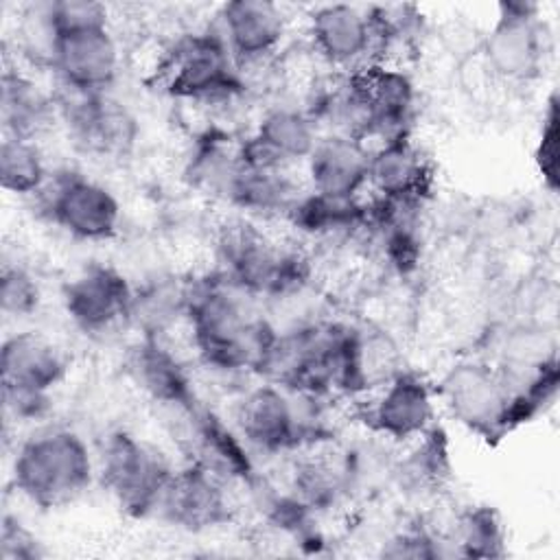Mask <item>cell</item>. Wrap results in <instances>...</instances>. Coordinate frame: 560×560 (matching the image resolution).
Returning <instances> with one entry per match:
<instances>
[{
    "label": "cell",
    "instance_id": "obj_1",
    "mask_svg": "<svg viewBox=\"0 0 560 560\" xmlns=\"http://www.w3.org/2000/svg\"><path fill=\"white\" fill-rule=\"evenodd\" d=\"M221 271L186 282V315L199 359L219 372H260L276 328Z\"/></svg>",
    "mask_w": 560,
    "mask_h": 560
},
{
    "label": "cell",
    "instance_id": "obj_2",
    "mask_svg": "<svg viewBox=\"0 0 560 560\" xmlns=\"http://www.w3.org/2000/svg\"><path fill=\"white\" fill-rule=\"evenodd\" d=\"M96 477V457L72 429L46 427L15 451L11 479L15 490L42 510H57L81 499Z\"/></svg>",
    "mask_w": 560,
    "mask_h": 560
},
{
    "label": "cell",
    "instance_id": "obj_3",
    "mask_svg": "<svg viewBox=\"0 0 560 560\" xmlns=\"http://www.w3.org/2000/svg\"><path fill=\"white\" fill-rule=\"evenodd\" d=\"M219 269L249 298H282L300 291L308 276V258L278 243L247 219L221 228L217 238Z\"/></svg>",
    "mask_w": 560,
    "mask_h": 560
},
{
    "label": "cell",
    "instance_id": "obj_4",
    "mask_svg": "<svg viewBox=\"0 0 560 560\" xmlns=\"http://www.w3.org/2000/svg\"><path fill=\"white\" fill-rule=\"evenodd\" d=\"M173 472L175 466L155 444L125 429L107 433L96 455L98 481L131 518L158 516Z\"/></svg>",
    "mask_w": 560,
    "mask_h": 560
},
{
    "label": "cell",
    "instance_id": "obj_5",
    "mask_svg": "<svg viewBox=\"0 0 560 560\" xmlns=\"http://www.w3.org/2000/svg\"><path fill=\"white\" fill-rule=\"evenodd\" d=\"M68 374L63 350L37 330H20L2 341L0 383L4 413L13 420H39L48 413L52 389Z\"/></svg>",
    "mask_w": 560,
    "mask_h": 560
},
{
    "label": "cell",
    "instance_id": "obj_6",
    "mask_svg": "<svg viewBox=\"0 0 560 560\" xmlns=\"http://www.w3.org/2000/svg\"><path fill=\"white\" fill-rule=\"evenodd\" d=\"M308 398L267 381L245 392L238 400L234 427L249 451L265 455L289 453L313 440L319 429L317 411L306 409Z\"/></svg>",
    "mask_w": 560,
    "mask_h": 560
},
{
    "label": "cell",
    "instance_id": "obj_7",
    "mask_svg": "<svg viewBox=\"0 0 560 560\" xmlns=\"http://www.w3.org/2000/svg\"><path fill=\"white\" fill-rule=\"evenodd\" d=\"M164 88L192 103H221L245 90L241 68L217 31L188 33L164 59Z\"/></svg>",
    "mask_w": 560,
    "mask_h": 560
},
{
    "label": "cell",
    "instance_id": "obj_8",
    "mask_svg": "<svg viewBox=\"0 0 560 560\" xmlns=\"http://www.w3.org/2000/svg\"><path fill=\"white\" fill-rule=\"evenodd\" d=\"M46 219L77 241H109L120 230L122 208L118 197L105 184L77 173H50L37 192Z\"/></svg>",
    "mask_w": 560,
    "mask_h": 560
},
{
    "label": "cell",
    "instance_id": "obj_9",
    "mask_svg": "<svg viewBox=\"0 0 560 560\" xmlns=\"http://www.w3.org/2000/svg\"><path fill=\"white\" fill-rule=\"evenodd\" d=\"M306 33L313 50L343 74L381 63V52L392 44L374 7L363 9L343 2L315 7L308 13Z\"/></svg>",
    "mask_w": 560,
    "mask_h": 560
},
{
    "label": "cell",
    "instance_id": "obj_10",
    "mask_svg": "<svg viewBox=\"0 0 560 560\" xmlns=\"http://www.w3.org/2000/svg\"><path fill=\"white\" fill-rule=\"evenodd\" d=\"M483 57L488 68L503 81H534L547 59V31L540 20V7L527 0L501 2L483 42Z\"/></svg>",
    "mask_w": 560,
    "mask_h": 560
},
{
    "label": "cell",
    "instance_id": "obj_11",
    "mask_svg": "<svg viewBox=\"0 0 560 560\" xmlns=\"http://www.w3.org/2000/svg\"><path fill=\"white\" fill-rule=\"evenodd\" d=\"M136 289L120 269L90 262L61 289V304L72 326L90 337H105L131 322Z\"/></svg>",
    "mask_w": 560,
    "mask_h": 560
},
{
    "label": "cell",
    "instance_id": "obj_12",
    "mask_svg": "<svg viewBox=\"0 0 560 560\" xmlns=\"http://www.w3.org/2000/svg\"><path fill=\"white\" fill-rule=\"evenodd\" d=\"M440 392L457 422L488 440L514 427V394L505 372L483 363H459L444 376Z\"/></svg>",
    "mask_w": 560,
    "mask_h": 560
},
{
    "label": "cell",
    "instance_id": "obj_13",
    "mask_svg": "<svg viewBox=\"0 0 560 560\" xmlns=\"http://www.w3.org/2000/svg\"><path fill=\"white\" fill-rule=\"evenodd\" d=\"M57 112L77 149L94 158H122L138 138V120L109 92L83 94L61 90Z\"/></svg>",
    "mask_w": 560,
    "mask_h": 560
},
{
    "label": "cell",
    "instance_id": "obj_14",
    "mask_svg": "<svg viewBox=\"0 0 560 560\" xmlns=\"http://www.w3.org/2000/svg\"><path fill=\"white\" fill-rule=\"evenodd\" d=\"M50 68L61 90L109 92L120 68L118 44L109 26L59 33L46 39Z\"/></svg>",
    "mask_w": 560,
    "mask_h": 560
},
{
    "label": "cell",
    "instance_id": "obj_15",
    "mask_svg": "<svg viewBox=\"0 0 560 560\" xmlns=\"http://www.w3.org/2000/svg\"><path fill=\"white\" fill-rule=\"evenodd\" d=\"M350 74L365 114L363 142L376 140V144H383L409 138L416 114V85L411 77L402 68L385 61Z\"/></svg>",
    "mask_w": 560,
    "mask_h": 560
},
{
    "label": "cell",
    "instance_id": "obj_16",
    "mask_svg": "<svg viewBox=\"0 0 560 560\" xmlns=\"http://www.w3.org/2000/svg\"><path fill=\"white\" fill-rule=\"evenodd\" d=\"M319 138V125L306 109L278 105L260 116L247 138L238 140V158L256 168L289 171L306 162Z\"/></svg>",
    "mask_w": 560,
    "mask_h": 560
},
{
    "label": "cell",
    "instance_id": "obj_17",
    "mask_svg": "<svg viewBox=\"0 0 560 560\" xmlns=\"http://www.w3.org/2000/svg\"><path fill=\"white\" fill-rule=\"evenodd\" d=\"M158 518L192 534L217 529L232 518L228 483L210 470L186 462L175 468L160 501Z\"/></svg>",
    "mask_w": 560,
    "mask_h": 560
},
{
    "label": "cell",
    "instance_id": "obj_18",
    "mask_svg": "<svg viewBox=\"0 0 560 560\" xmlns=\"http://www.w3.org/2000/svg\"><path fill=\"white\" fill-rule=\"evenodd\" d=\"M184 418V442L188 462L210 470L225 483L243 481L254 483L256 470L249 446L238 435L236 427L225 424L221 416L201 402L179 413Z\"/></svg>",
    "mask_w": 560,
    "mask_h": 560
},
{
    "label": "cell",
    "instance_id": "obj_19",
    "mask_svg": "<svg viewBox=\"0 0 560 560\" xmlns=\"http://www.w3.org/2000/svg\"><path fill=\"white\" fill-rule=\"evenodd\" d=\"M365 420L387 440H418L435 424L433 389L418 372L402 368L374 392Z\"/></svg>",
    "mask_w": 560,
    "mask_h": 560
},
{
    "label": "cell",
    "instance_id": "obj_20",
    "mask_svg": "<svg viewBox=\"0 0 560 560\" xmlns=\"http://www.w3.org/2000/svg\"><path fill=\"white\" fill-rule=\"evenodd\" d=\"M214 28L241 70L271 57L287 37L289 18L269 0H232L219 9Z\"/></svg>",
    "mask_w": 560,
    "mask_h": 560
},
{
    "label": "cell",
    "instance_id": "obj_21",
    "mask_svg": "<svg viewBox=\"0 0 560 560\" xmlns=\"http://www.w3.org/2000/svg\"><path fill=\"white\" fill-rule=\"evenodd\" d=\"M125 368L140 394L168 411L182 413L199 402L188 368L162 337L142 335L129 348Z\"/></svg>",
    "mask_w": 560,
    "mask_h": 560
},
{
    "label": "cell",
    "instance_id": "obj_22",
    "mask_svg": "<svg viewBox=\"0 0 560 560\" xmlns=\"http://www.w3.org/2000/svg\"><path fill=\"white\" fill-rule=\"evenodd\" d=\"M372 149L359 138L326 133L306 158L308 190L332 199H361L370 179Z\"/></svg>",
    "mask_w": 560,
    "mask_h": 560
},
{
    "label": "cell",
    "instance_id": "obj_23",
    "mask_svg": "<svg viewBox=\"0 0 560 560\" xmlns=\"http://www.w3.org/2000/svg\"><path fill=\"white\" fill-rule=\"evenodd\" d=\"M368 188L376 199L420 206L433 184V168L424 153L409 140L398 138L370 147Z\"/></svg>",
    "mask_w": 560,
    "mask_h": 560
},
{
    "label": "cell",
    "instance_id": "obj_24",
    "mask_svg": "<svg viewBox=\"0 0 560 560\" xmlns=\"http://www.w3.org/2000/svg\"><path fill=\"white\" fill-rule=\"evenodd\" d=\"M400 370L398 350L383 330L348 326L341 361V392H376Z\"/></svg>",
    "mask_w": 560,
    "mask_h": 560
},
{
    "label": "cell",
    "instance_id": "obj_25",
    "mask_svg": "<svg viewBox=\"0 0 560 560\" xmlns=\"http://www.w3.org/2000/svg\"><path fill=\"white\" fill-rule=\"evenodd\" d=\"M59 116L57 98L18 68H4L0 81L2 136L37 140Z\"/></svg>",
    "mask_w": 560,
    "mask_h": 560
},
{
    "label": "cell",
    "instance_id": "obj_26",
    "mask_svg": "<svg viewBox=\"0 0 560 560\" xmlns=\"http://www.w3.org/2000/svg\"><path fill=\"white\" fill-rule=\"evenodd\" d=\"M300 195L302 192L291 182L287 171L256 168L245 164L238 158V166L221 201L254 217H273V214L287 217V212L291 210V206Z\"/></svg>",
    "mask_w": 560,
    "mask_h": 560
},
{
    "label": "cell",
    "instance_id": "obj_27",
    "mask_svg": "<svg viewBox=\"0 0 560 560\" xmlns=\"http://www.w3.org/2000/svg\"><path fill=\"white\" fill-rule=\"evenodd\" d=\"M291 225L313 238L350 236L365 230L368 203L361 199H332L304 190L287 212Z\"/></svg>",
    "mask_w": 560,
    "mask_h": 560
},
{
    "label": "cell",
    "instance_id": "obj_28",
    "mask_svg": "<svg viewBox=\"0 0 560 560\" xmlns=\"http://www.w3.org/2000/svg\"><path fill=\"white\" fill-rule=\"evenodd\" d=\"M50 171L37 140L2 136L0 144V186L11 195H37L48 182Z\"/></svg>",
    "mask_w": 560,
    "mask_h": 560
},
{
    "label": "cell",
    "instance_id": "obj_29",
    "mask_svg": "<svg viewBox=\"0 0 560 560\" xmlns=\"http://www.w3.org/2000/svg\"><path fill=\"white\" fill-rule=\"evenodd\" d=\"M455 556L464 558H501L505 556V527L490 505H470L457 516L448 540Z\"/></svg>",
    "mask_w": 560,
    "mask_h": 560
},
{
    "label": "cell",
    "instance_id": "obj_30",
    "mask_svg": "<svg viewBox=\"0 0 560 560\" xmlns=\"http://www.w3.org/2000/svg\"><path fill=\"white\" fill-rule=\"evenodd\" d=\"M348 470L343 464H335L322 457L300 459L293 468L291 494L311 512L328 510L343 494Z\"/></svg>",
    "mask_w": 560,
    "mask_h": 560
},
{
    "label": "cell",
    "instance_id": "obj_31",
    "mask_svg": "<svg viewBox=\"0 0 560 560\" xmlns=\"http://www.w3.org/2000/svg\"><path fill=\"white\" fill-rule=\"evenodd\" d=\"M186 282L158 280L136 289L131 322L142 328V335L162 337L177 317L186 315Z\"/></svg>",
    "mask_w": 560,
    "mask_h": 560
},
{
    "label": "cell",
    "instance_id": "obj_32",
    "mask_svg": "<svg viewBox=\"0 0 560 560\" xmlns=\"http://www.w3.org/2000/svg\"><path fill=\"white\" fill-rule=\"evenodd\" d=\"M398 475L402 486L424 492L431 488H440L451 475L446 435L435 424L418 438L413 451L402 459Z\"/></svg>",
    "mask_w": 560,
    "mask_h": 560
},
{
    "label": "cell",
    "instance_id": "obj_33",
    "mask_svg": "<svg viewBox=\"0 0 560 560\" xmlns=\"http://www.w3.org/2000/svg\"><path fill=\"white\" fill-rule=\"evenodd\" d=\"M42 304L37 278L20 262H4L0 276V306L7 317H31Z\"/></svg>",
    "mask_w": 560,
    "mask_h": 560
},
{
    "label": "cell",
    "instance_id": "obj_34",
    "mask_svg": "<svg viewBox=\"0 0 560 560\" xmlns=\"http://www.w3.org/2000/svg\"><path fill=\"white\" fill-rule=\"evenodd\" d=\"M448 542L440 540L431 532L422 527H409L398 534H394L385 545H383V556L385 558H413V560H433V558H444L451 556L446 549Z\"/></svg>",
    "mask_w": 560,
    "mask_h": 560
},
{
    "label": "cell",
    "instance_id": "obj_35",
    "mask_svg": "<svg viewBox=\"0 0 560 560\" xmlns=\"http://www.w3.org/2000/svg\"><path fill=\"white\" fill-rule=\"evenodd\" d=\"M46 556L42 540L15 516H4L0 527V560H39Z\"/></svg>",
    "mask_w": 560,
    "mask_h": 560
},
{
    "label": "cell",
    "instance_id": "obj_36",
    "mask_svg": "<svg viewBox=\"0 0 560 560\" xmlns=\"http://www.w3.org/2000/svg\"><path fill=\"white\" fill-rule=\"evenodd\" d=\"M536 164L547 184L553 192L558 188V112H556V96H551L547 105V114L542 116V131L536 147Z\"/></svg>",
    "mask_w": 560,
    "mask_h": 560
}]
</instances>
